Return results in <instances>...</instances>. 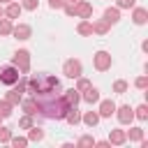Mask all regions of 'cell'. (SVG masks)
<instances>
[{
    "label": "cell",
    "mask_w": 148,
    "mask_h": 148,
    "mask_svg": "<svg viewBox=\"0 0 148 148\" xmlns=\"http://www.w3.org/2000/svg\"><path fill=\"white\" fill-rule=\"evenodd\" d=\"M134 109V118L136 120H148V104L146 102H141L139 106H132Z\"/></svg>",
    "instance_id": "23"
},
{
    "label": "cell",
    "mask_w": 148,
    "mask_h": 148,
    "mask_svg": "<svg viewBox=\"0 0 148 148\" xmlns=\"http://www.w3.org/2000/svg\"><path fill=\"white\" fill-rule=\"evenodd\" d=\"M99 113L97 111H81V123L86 125V127H97L99 125Z\"/></svg>",
    "instance_id": "14"
},
{
    "label": "cell",
    "mask_w": 148,
    "mask_h": 148,
    "mask_svg": "<svg viewBox=\"0 0 148 148\" xmlns=\"http://www.w3.org/2000/svg\"><path fill=\"white\" fill-rule=\"evenodd\" d=\"M2 120H5V118H2V116H0V123H2Z\"/></svg>",
    "instance_id": "41"
},
{
    "label": "cell",
    "mask_w": 148,
    "mask_h": 148,
    "mask_svg": "<svg viewBox=\"0 0 148 148\" xmlns=\"http://www.w3.org/2000/svg\"><path fill=\"white\" fill-rule=\"evenodd\" d=\"M21 7L28 9V12H35L39 7V0H21Z\"/></svg>",
    "instance_id": "33"
},
{
    "label": "cell",
    "mask_w": 148,
    "mask_h": 148,
    "mask_svg": "<svg viewBox=\"0 0 148 148\" xmlns=\"http://www.w3.org/2000/svg\"><path fill=\"white\" fill-rule=\"evenodd\" d=\"M113 116L118 118V123H120V125H130V123L134 120V109H132L130 104H116Z\"/></svg>",
    "instance_id": "5"
},
{
    "label": "cell",
    "mask_w": 148,
    "mask_h": 148,
    "mask_svg": "<svg viewBox=\"0 0 148 148\" xmlns=\"http://www.w3.org/2000/svg\"><path fill=\"white\" fill-rule=\"evenodd\" d=\"M141 51H143V53H148V39H143V42H141Z\"/></svg>",
    "instance_id": "37"
},
{
    "label": "cell",
    "mask_w": 148,
    "mask_h": 148,
    "mask_svg": "<svg viewBox=\"0 0 148 148\" xmlns=\"http://www.w3.org/2000/svg\"><path fill=\"white\" fill-rule=\"evenodd\" d=\"M134 5H136L134 0H116V7L118 9H132Z\"/></svg>",
    "instance_id": "34"
},
{
    "label": "cell",
    "mask_w": 148,
    "mask_h": 148,
    "mask_svg": "<svg viewBox=\"0 0 148 148\" xmlns=\"http://www.w3.org/2000/svg\"><path fill=\"white\" fill-rule=\"evenodd\" d=\"M95 146H99V148H109L111 143H109V139H95Z\"/></svg>",
    "instance_id": "36"
},
{
    "label": "cell",
    "mask_w": 148,
    "mask_h": 148,
    "mask_svg": "<svg viewBox=\"0 0 148 148\" xmlns=\"http://www.w3.org/2000/svg\"><path fill=\"white\" fill-rule=\"evenodd\" d=\"M74 16H76V18H92V5H90L88 0L74 2Z\"/></svg>",
    "instance_id": "7"
},
{
    "label": "cell",
    "mask_w": 148,
    "mask_h": 148,
    "mask_svg": "<svg viewBox=\"0 0 148 148\" xmlns=\"http://www.w3.org/2000/svg\"><path fill=\"white\" fill-rule=\"evenodd\" d=\"M102 18H104L109 25H116V23L120 21V9H118L116 5H113V7H106V9H104V14H102Z\"/></svg>",
    "instance_id": "15"
},
{
    "label": "cell",
    "mask_w": 148,
    "mask_h": 148,
    "mask_svg": "<svg viewBox=\"0 0 148 148\" xmlns=\"http://www.w3.org/2000/svg\"><path fill=\"white\" fill-rule=\"evenodd\" d=\"M65 123L72 125V127L81 125V111H79V106H69V109H67V113H65Z\"/></svg>",
    "instance_id": "17"
},
{
    "label": "cell",
    "mask_w": 148,
    "mask_h": 148,
    "mask_svg": "<svg viewBox=\"0 0 148 148\" xmlns=\"http://www.w3.org/2000/svg\"><path fill=\"white\" fill-rule=\"evenodd\" d=\"M25 132H28V141H42V139H44V130H42L37 123H35L32 127H28Z\"/></svg>",
    "instance_id": "20"
},
{
    "label": "cell",
    "mask_w": 148,
    "mask_h": 148,
    "mask_svg": "<svg viewBox=\"0 0 148 148\" xmlns=\"http://www.w3.org/2000/svg\"><path fill=\"white\" fill-rule=\"evenodd\" d=\"M18 76H21V72H18V67H14L12 62H7V65H0V83L2 86H14L16 81H18Z\"/></svg>",
    "instance_id": "3"
},
{
    "label": "cell",
    "mask_w": 148,
    "mask_h": 148,
    "mask_svg": "<svg viewBox=\"0 0 148 148\" xmlns=\"http://www.w3.org/2000/svg\"><path fill=\"white\" fill-rule=\"evenodd\" d=\"M90 83H92V81H90V79H86V76H83V74H81V76H76V79H74V88H76V90H79V92H81V90H86V88H88V86H90Z\"/></svg>",
    "instance_id": "29"
},
{
    "label": "cell",
    "mask_w": 148,
    "mask_h": 148,
    "mask_svg": "<svg viewBox=\"0 0 148 148\" xmlns=\"http://www.w3.org/2000/svg\"><path fill=\"white\" fill-rule=\"evenodd\" d=\"M12 65L18 67L21 74H28L30 72V51L28 49H16L14 56H12Z\"/></svg>",
    "instance_id": "2"
},
{
    "label": "cell",
    "mask_w": 148,
    "mask_h": 148,
    "mask_svg": "<svg viewBox=\"0 0 148 148\" xmlns=\"http://www.w3.org/2000/svg\"><path fill=\"white\" fill-rule=\"evenodd\" d=\"M62 97H65V102L69 104V106H79V102H81V92L72 86V88H67V90H62Z\"/></svg>",
    "instance_id": "16"
},
{
    "label": "cell",
    "mask_w": 148,
    "mask_h": 148,
    "mask_svg": "<svg viewBox=\"0 0 148 148\" xmlns=\"http://www.w3.org/2000/svg\"><path fill=\"white\" fill-rule=\"evenodd\" d=\"M7 2H12V0H0V5H7Z\"/></svg>",
    "instance_id": "39"
},
{
    "label": "cell",
    "mask_w": 148,
    "mask_h": 148,
    "mask_svg": "<svg viewBox=\"0 0 148 148\" xmlns=\"http://www.w3.org/2000/svg\"><path fill=\"white\" fill-rule=\"evenodd\" d=\"M90 21H92V18H90ZM109 28H111V25H109L104 18H95V21H92V35H106Z\"/></svg>",
    "instance_id": "19"
},
{
    "label": "cell",
    "mask_w": 148,
    "mask_h": 148,
    "mask_svg": "<svg viewBox=\"0 0 148 148\" xmlns=\"http://www.w3.org/2000/svg\"><path fill=\"white\" fill-rule=\"evenodd\" d=\"M9 143H12L14 148H25V146H28L30 141H28V136H23V134H16V136L12 134V139H9Z\"/></svg>",
    "instance_id": "27"
},
{
    "label": "cell",
    "mask_w": 148,
    "mask_h": 148,
    "mask_svg": "<svg viewBox=\"0 0 148 148\" xmlns=\"http://www.w3.org/2000/svg\"><path fill=\"white\" fill-rule=\"evenodd\" d=\"M134 86H136L139 90H146V88H148V76H146V74H139V76L134 79Z\"/></svg>",
    "instance_id": "32"
},
{
    "label": "cell",
    "mask_w": 148,
    "mask_h": 148,
    "mask_svg": "<svg viewBox=\"0 0 148 148\" xmlns=\"http://www.w3.org/2000/svg\"><path fill=\"white\" fill-rule=\"evenodd\" d=\"M76 32H79L81 37H92V21H90V18H81V21L76 23Z\"/></svg>",
    "instance_id": "18"
},
{
    "label": "cell",
    "mask_w": 148,
    "mask_h": 148,
    "mask_svg": "<svg viewBox=\"0 0 148 148\" xmlns=\"http://www.w3.org/2000/svg\"><path fill=\"white\" fill-rule=\"evenodd\" d=\"M37 123V118L35 116H30V113H23L21 118H18V130H28V127H32Z\"/></svg>",
    "instance_id": "24"
},
{
    "label": "cell",
    "mask_w": 148,
    "mask_h": 148,
    "mask_svg": "<svg viewBox=\"0 0 148 148\" xmlns=\"http://www.w3.org/2000/svg\"><path fill=\"white\" fill-rule=\"evenodd\" d=\"M113 111H116V102L99 97V102H97V113H99V118H111Z\"/></svg>",
    "instance_id": "9"
},
{
    "label": "cell",
    "mask_w": 148,
    "mask_h": 148,
    "mask_svg": "<svg viewBox=\"0 0 148 148\" xmlns=\"http://www.w3.org/2000/svg\"><path fill=\"white\" fill-rule=\"evenodd\" d=\"M127 90H130V83H127L125 79H116V81H113V92H116V95H125Z\"/></svg>",
    "instance_id": "25"
},
{
    "label": "cell",
    "mask_w": 148,
    "mask_h": 148,
    "mask_svg": "<svg viewBox=\"0 0 148 148\" xmlns=\"http://www.w3.org/2000/svg\"><path fill=\"white\" fill-rule=\"evenodd\" d=\"M9 37H14V39H18V42H25V39H30L32 37V25L30 23H14V28H12V35Z\"/></svg>",
    "instance_id": "6"
},
{
    "label": "cell",
    "mask_w": 148,
    "mask_h": 148,
    "mask_svg": "<svg viewBox=\"0 0 148 148\" xmlns=\"http://www.w3.org/2000/svg\"><path fill=\"white\" fill-rule=\"evenodd\" d=\"M5 99H7V102H12L14 106H18V102L23 99V92H18V90H14V88H9V90L5 92Z\"/></svg>",
    "instance_id": "22"
},
{
    "label": "cell",
    "mask_w": 148,
    "mask_h": 148,
    "mask_svg": "<svg viewBox=\"0 0 148 148\" xmlns=\"http://www.w3.org/2000/svg\"><path fill=\"white\" fill-rule=\"evenodd\" d=\"M132 21H134L136 25H146V23H148V9L134 5V7H132Z\"/></svg>",
    "instance_id": "12"
},
{
    "label": "cell",
    "mask_w": 148,
    "mask_h": 148,
    "mask_svg": "<svg viewBox=\"0 0 148 148\" xmlns=\"http://www.w3.org/2000/svg\"><path fill=\"white\" fill-rule=\"evenodd\" d=\"M9 139H12V130L0 123V143H9Z\"/></svg>",
    "instance_id": "31"
},
{
    "label": "cell",
    "mask_w": 148,
    "mask_h": 148,
    "mask_svg": "<svg viewBox=\"0 0 148 148\" xmlns=\"http://www.w3.org/2000/svg\"><path fill=\"white\" fill-rule=\"evenodd\" d=\"M109 143H111V146H125V143H127L125 130H123V127H113V130H109Z\"/></svg>",
    "instance_id": "11"
},
{
    "label": "cell",
    "mask_w": 148,
    "mask_h": 148,
    "mask_svg": "<svg viewBox=\"0 0 148 148\" xmlns=\"http://www.w3.org/2000/svg\"><path fill=\"white\" fill-rule=\"evenodd\" d=\"M111 65H113V58L106 49H97L92 53V67L97 72H106V69H111Z\"/></svg>",
    "instance_id": "1"
},
{
    "label": "cell",
    "mask_w": 148,
    "mask_h": 148,
    "mask_svg": "<svg viewBox=\"0 0 148 148\" xmlns=\"http://www.w3.org/2000/svg\"><path fill=\"white\" fill-rule=\"evenodd\" d=\"M74 146H79V148H83V146H95V136L83 134V136H79V139L74 141Z\"/></svg>",
    "instance_id": "30"
},
{
    "label": "cell",
    "mask_w": 148,
    "mask_h": 148,
    "mask_svg": "<svg viewBox=\"0 0 148 148\" xmlns=\"http://www.w3.org/2000/svg\"><path fill=\"white\" fill-rule=\"evenodd\" d=\"M143 127L141 125H132L130 123V130H125V136H127V141H132V143H139L141 139H143Z\"/></svg>",
    "instance_id": "13"
},
{
    "label": "cell",
    "mask_w": 148,
    "mask_h": 148,
    "mask_svg": "<svg viewBox=\"0 0 148 148\" xmlns=\"http://www.w3.org/2000/svg\"><path fill=\"white\" fill-rule=\"evenodd\" d=\"M12 113H14V104L2 97V99H0V116H2V118H9Z\"/></svg>",
    "instance_id": "26"
},
{
    "label": "cell",
    "mask_w": 148,
    "mask_h": 148,
    "mask_svg": "<svg viewBox=\"0 0 148 148\" xmlns=\"http://www.w3.org/2000/svg\"><path fill=\"white\" fill-rule=\"evenodd\" d=\"M9 88H14V90H18V92H25V90H28V74H21L18 81H16L14 86H9Z\"/></svg>",
    "instance_id": "28"
},
{
    "label": "cell",
    "mask_w": 148,
    "mask_h": 148,
    "mask_svg": "<svg viewBox=\"0 0 148 148\" xmlns=\"http://www.w3.org/2000/svg\"><path fill=\"white\" fill-rule=\"evenodd\" d=\"M2 16H5V7L0 5V18H2Z\"/></svg>",
    "instance_id": "38"
},
{
    "label": "cell",
    "mask_w": 148,
    "mask_h": 148,
    "mask_svg": "<svg viewBox=\"0 0 148 148\" xmlns=\"http://www.w3.org/2000/svg\"><path fill=\"white\" fill-rule=\"evenodd\" d=\"M99 97H102V95H99V88L92 86V83H90L86 90H81V102H86V104H97Z\"/></svg>",
    "instance_id": "8"
},
{
    "label": "cell",
    "mask_w": 148,
    "mask_h": 148,
    "mask_svg": "<svg viewBox=\"0 0 148 148\" xmlns=\"http://www.w3.org/2000/svg\"><path fill=\"white\" fill-rule=\"evenodd\" d=\"M62 74H65L67 79L81 76V74H83V62H81L79 58H67V60L62 62Z\"/></svg>",
    "instance_id": "4"
},
{
    "label": "cell",
    "mask_w": 148,
    "mask_h": 148,
    "mask_svg": "<svg viewBox=\"0 0 148 148\" xmlns=\"http://www.w3.org/2000/svg\"><path fill=\"white\" fill-rule=\"evenodd\" d=\"M12 28H14V21H9L7 16L0 18V37H9L12 35Z\"/></svg>",
    "instance_id": "21"
},
{
    "label": "cell",
    "mask_w": 148,
    "mask_h": 148,
    "mask_svg": "<svg viewBox=\"0 0 148 148\" xmlns=\"http://www.w3.org/2000/svg\"><path fill=\"white\" fill-rule=\"evenodd\" d=\"M65 2H67V0H49V7H51L53 12H58V9L65 7Z\"/></svg>",
    "instance_id": "35"
},
{
    "label": "cell",
    "mask_w": 148,
    "mask_h": 148,
    "mask_svg": "<svg viewBox=\"0 0 148 148\" xmlns=\"http://www.w3.org/2000/svg\"><path fill=\"white\" fill-rule=\"evenodd\" d=\"M2 7H5V16H7L9 21H16V18H21V12H23L21 2L12 0V2H7V5H2Z\"/></svg>",
    "instance_id": "10"
},
{
    "label": "cell",
    "mask_w": 148,
    "mask_h": 148,
    "mask_svg": "<svg viewBox=\"0 0 148 148\" xmlns=\"http://www.w3.org/2000/svg\"><path fill=\"white\" fill-rule=\"evenodd\" d=\"M67 2H72V5H74V2H79V0H67Z\"/></svg>",
    "instance_id": "40"
}]
</instances>
